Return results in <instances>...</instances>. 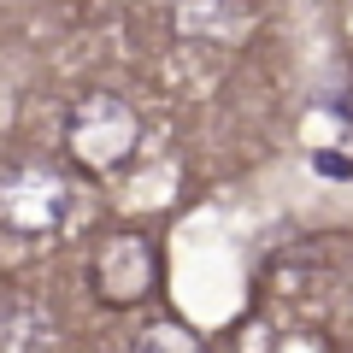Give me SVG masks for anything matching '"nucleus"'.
Here are the masks:
<instances>
[{
    "label": "nucleus",
    "mask_w": 353,
    "mask_h": 353,
    "mask_svg": "<svg viewBox=\"0 0 353 353\" xmlns=\"http://www.w3.org/2000/svg\"><path fill=\"white\" fill-rule=\"evenodd\" d=\"M71 148L83 153L88 165H118L130 148H136V118L124 112L118 101H88L83 112H77V124H71Z\"/></svg>",
    "instance_id": "1"
}]
</instances>
